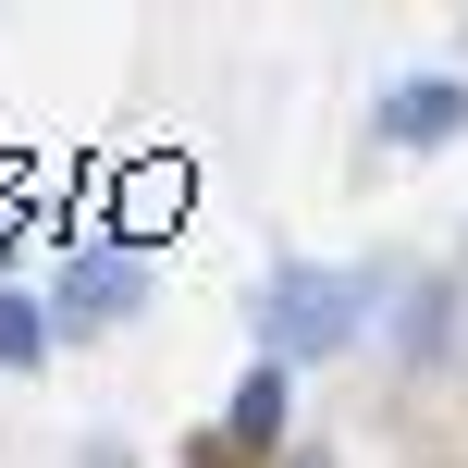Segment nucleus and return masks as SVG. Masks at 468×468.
I'll use <instances>...</instances> for the list:
<instances>
[{"instance_id":"20e7f679","label":"nucleus","mask_w":468,"mask_h":468,"mask_svg":"<svg viewBox=\"0 0 468 468\" xmlns=\"http://www.w3.org/2000/svg\"><path fill=\"white\" fill-rule=\"evenodd\" d=\"M49 357H62V321H49V296L0 283V370H49Z\"/></svg>"},{"instance_id":"6e6552de","label":"nucleus","mask_w":468,"mask_h":468,"mask_svg":"<svg viewBox=\"0 0 468 468\" xmlns=\"http://www.w3.org/2000/svg\"><path fill=\"white\" fill-rule=\"evenodd\" d=\"M0 259H13V234H0Z\"/></svg>"},{"instance_id":"39448f33","label":"nucleus","mask_w":468,"mask_h":468,"mask_svg":"<svg viewBox=\"0 0 468 468\" xmlns=\"http://www.w3.org/2000/svg\"><path fill=\"white\" fill-rule=\"evenodd\" d=\"M444 346H456V283H407V296H395V357L431 370Z\"/></svg>"},{"instance_id":"f257e3e1","label":"nucleus","mask_w":468,"mask_h":468,"mask_svg":"<svg viewBox=\"0 0 468 468\" xmlns=\"http://www.w3.org/2000/svg\"><path fill=\"white\" fill-rule=\"evenodd\" d=\"M370 333V271H333V259H283L259 283V346L271 370H308V357H346Z\"/></svg>"},{"instance_id":"f03ea898","label":"nucleus","mask_w":468,"mask_h":468,"mask_svg":"<svg viewBox=\"0 0 468 468\" xmlns=\"http://www.w3.org/2000/svg\"><path fill=\"white\" fill-rule=\"evenodd\" d=\"M148 308V247H74L49 271V321L62 333H123Z\"/></svg>"},{"instance_id":"423d86ee","label":"nucleus","mask_w":468,"mask_h":468,"mask_svg":"<svg viewBox=\"0 0 468 468\" xmlns=\"http://www.w3.org/2000/svg\"><path fill=\"white\" fill-rule=\"evenodd\" d=\"M271 431H283V370H271V357H259V370L234 382V420H222V444H247V456H259V444H271Z\"/></svg>"},{"instance_id":"7ed1b4c3","label":"nucleus","mask_w":468,"mask_h":468,"mask_svg":"<svg viewBox=\"0 0 468 468\" xmlns=\"http://www.w3.org/2000/svg\"><path fill=\"white\" fill-rule=\"evenodd\" d=\"M468 136V74H395L382 87V148H456Z\"/></svg>"},{"instance_id":"0eeeda50","label":"nucleus","mask_w":468,"mask_h":468,"mask_svg":"<svg viewBox=\"0 0 468 468\" xmlns=\"http://www.w3.org/2000/svg\"><path fill=\"white\" fill-rule=\"evenodd\" d=\"M283 468H333V456H321V444H296V456H283Z\"/></svg>"}]
</instances>
